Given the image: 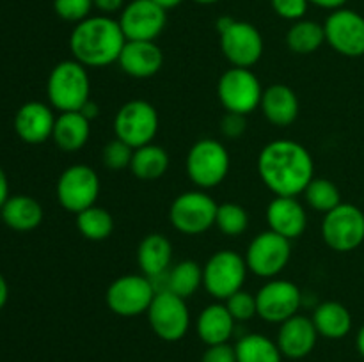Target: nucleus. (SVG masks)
<instances>
[{
	"label": "nucleus",
	"instance_id": "nucleus-1",
	"mask_svg": "<svg viewBox=\"0 0 364 362\" xmlns=\"http://www.w3.org/2000/svg\"><path fill=\"white\" fill-rule=\"evenodd\" d=\"M258 174L274 195L297 197L315 177V162L302 144L279 138L259 151Z\"/></svg>",
	"mask_w": 364,
	"mask_h": 362
},
{
	"label": "nucleus",
	"instance_id": "nucleus-2",
	"mask_svg": "<svg viewBox=\"0 0 364 362\" xmlns=\"http://www.w3.org/2000/svg\"><path fill=\"white\" fill-rule=\"evenodd\" d=\"M127 38L119 21L107 14L89 16L75 25L70 35V50L73 59L85 67H105L117 62Z\"/></svg>",
	"mask_w": 364,
	"mask_h": 362
},
{
	"label": "nucleus",
	"instance_id": "nucleus-3",
	"mask_svg": "<svg viewBox=\"0 0 364 362\" xmlns=\"http://www.w3.org/2000/svg\"><path fill=\"white\" fill-rule=\"evenodd\" d=\"M50 106L59 112H78L91 99L87 67L78 60H63L52 67L46 80Z\"/></svg>",
	"mask_w": 364,
	"mask_h": 362
},
{
	"label": "nucleus",
	"instance_id": "nucleus-4",
	"mask_svg": "<svg viewBox=\"0 0 364 362\" xmlns=\"http://www.w3.org/2000/svg\"><path fill=\"white\" fill-rule=\"evenodd\" d=\"M220 52L235 67H252L263 55V38L249 21L220 16L217 20Z\"/></svg>",
	"mask_w": 364,
	"mask_h": 362
},
{
	"label": "nucleus",
	"instance_id": "nucleus-5",
	"mask_svg": "<svg viewBox=\"0 0 364 362\" xmlns=\"http://www.w3.org/2000/svg\"><path fill=\"white\" fill-rule=\"evenodd\" d=\"M230 153L226 146L215 138H201L187 155V176L199 190L215 188L230 172Z\"/></svg>",
	"mask_w": 364,
	"mask_h": 362
},
{
	"label": "nucleus",
	"instance_id": "nucleus-6",
	"mask_svg": "<svg viewBox=\"0 0 364 362\" xmlns=\"http://www.w3.org/2000/svg\"><path fill=\"white\" fill-rule=\"evenodd\" d=\"M247 263L238 252L224 248L217 251L203 266V286L215 300H226L244 287Z\"/></svg>",
	"mask_w": 364,
	"mask_h": 362
},
{
	"label": "nucleus",
	"instance_id": "nucleus-7",
	"mask_svg": "<svg viewBox=\"0 0 364 362\" xmlns=\"http://www.w3.org/2000/svg\"><path fill=\"white\" fill-rule=\"evenodd\" d=\"M156 290L144 273H128L114 279L105 291L107 307L117 316L134 318L148 312Z\"/></svg>",
	"mask_w": 364,
	"mask_h": 362
},
{
	"label": "nucleus",
	"instance_id": "nucleus-8",
	"mask_svg": "<svg viewBox=\"0 0 364 362\" xmlns=\"http://www.w3.org/2000/svg\"><path fill=\"white\" fill-rule=\"evenodd\" d=\"M263 87L251 67H235L224 71L217 84V96L226 112L249 116L262 102Z\"/></svg>",
	"mask_w": 364,
	"mask_h": 362
},
{
	"label": "nucleus",
	"instance_id": "nucleus-9",
	"mask_svg": "<svg viewBox=\"0 0 364 362\" xmlns=\"http://www.w3.org/2000/svg\"><path fill=\"white\" fill-rule=\"evenodd\" d=\"M159 112L146 99H130L117 110L114 119V133L116 138L123 141L130 148L137 149L141 146L151 144L159 133Z\"/></svg>",
	"mask_w": 364,
	"mask_h": 362
},
{
	"label": "nucleus",
	"instance_id": "nucleus-10",
	"mask_svg": "<svg viewBox=\"0 0 364 362\" xmlns=\"http://www.w3.org/2000/svg\"><path fill=\"white\" fill-rule=\"evenodd\" d=\"M217 204L205 190H188L178 195L169 208V220L180 233L194 236L215 226Z\"/></svg>",
	"mask_w": 364,
	"mask_h": 362
},
{
	"label": "nucleus",
	"instance_id": "nucleus-11",
	"mask_svg": "<svg viewBox=\"0 0 364 362\" xmlns=\"http://www.w3.org/2000/svg\"><path fill=\"white\" fill-rule=\"evenodd\" d=\"M146 314H148L151 330L162 341L176 343L187 336L188 327H191L187 300L171 293L169 290L156 291Z\"/></svg>",
	"mask_w": 364,
	"mask_h": 362
},
{
	"label": "nucleus",
	"instance_id": "nucleus-12",
	"mask_svg": "<svg viewBox=\"0 0 364 362\" xmlns=\"http://www.w3.org/2000/svg\"><path fill=\"white\" fill-rule=\"evenodd\" d=\"M100 188L102 187H100L98 172L91 165L75 163L63 170L59 176L55 187L57 201L66 212L77 215L96 204Z\"/></svg>",
	"mask_w": 364,
	"mask_h": 362
},
{
	"label": "nucleus",
	"instance_id": "nucleus-13",
	"mask_svg": "<svg viewBox=\"0 0 364 362\" xmlns=\"http://www.w3.org/2000/svg\"><path fill=\"white\" fill-rule=\"evenodd\" d=\"M322 238L336 252L355 251L364 241V213L350 202H341L323 215Z\"/></svg>",
	"mask_w": 364,
	"mask_h": 362
},
{
	"label": "nucleus",
	"instance_id": "nucleus-14",
	"mask_svg": "<svg viewBox=\"0 0 364 362\" xmlns=\"http://www.w3.org/2000/svg\"><path fill=\"white\" fill-rule=\"evenodd\" d=\"M291 256V240L267 229L249 243L245 263L249 272L263 279H274L287 268Z\"/></svg>",
	"mask_w": 364,
	"mask_h": 362
},
{
	"label": "nucleus",
	"instance_id": "nucleus-15",
	"mask_svg": "<svg viewBox=\"0 0 364 362\" xmlns=\"http://www.w3.org/2000/svg\"><path fill=\"white\" fill-rule=\"evenodd\" d=\"M302 293L291 280L269 279L256 293L258 316L269 323H283L301 309Z\"/></svg>",
	"mask_w": 364,
	"mask_h": 362
},
{
	"label": "nucleus",
	"instance_id": "nucleus-16",
	"mask_svg": "<svg viewBox=\"0 0 364 362\" xmlns=\"http://www.w3.org/2000/svg\"><path fill=\"white\" fill-rule=\"evenodd\" d=\"M127 41H155L167 23V11L153 0H132L119 14Z\"/></svg>",
	"mask_w": 364,
	"mask_h": 362
},
{
	"label": "nucleus",
	"instance_id": "nucleus-17",
	"mask_svg": "<svg viewBox=\"0 0 364 362\" xmlns=\"http://www.w3.org/2000/svg\"><path fill=\"white\" fill-rule=\"evenodd\" d=\"M326 43L343 57L364 55V16L352 9L333 11L323 23Z\"/></svg>",
	"mask_w": 364,
	"mask_h": 362
},
{
	"label": "nucleus",
	"instance_id": "nucleus-18",
	"mask_svg": "<svg viewBox=\"0 0 364 362\" xmlns=\"http://www.w3.org/2000/svg\"><path fill=\"white\" fill-rule=\"evenodd\" d=\"M318 332L311 318L304 314H295L281 323L279 332H277V346L281 353L287 358H304L315 350Z\"/></svg>",
	"mask_w": 364,
	"mask_h": 362
},
{
	"label": "nucleus",
	"instance_id": "nucleus-19",
	"mask_svg": "<svg viewBox=\"0 0 364 362\" xmlns=\"http://www.w3.org/2000/svg\"><path fill=\"white\" fill-rule=\"evenodd\" d=\"M55 119L50 105L41 102H27L14 116V131L27 144H43L52 138Z\"/></svg>",
	"mask_w": 364,
	"mask_h": 362
},
{
	"label": "nucleus",
	"instance_id": "nucleus-20",
	"mask_svg": "<svg viewBox=\"0 0 364 362\" xmlns=\"http://www.w3.org/2000/svg\"><path fill=\"white\" fill-rule=\"evenodd\" d=\"M117 64L128 77L149 78L162 70L164 53L155 41H127Z\"/></svg>",
	"mask_w": 364,
	"mask_h": 362
},
{
	"label": "nucleus",
	"instance_id": "nucleus-21",
	"mask_svg": "<svg viewBox=\"0 0 364 362\" xmlns=\"http://www.w3.org/2000/svg\"><path fill=\"white\" fill-rule=\"evenodd\" d=\"M267 222L269 229L288 240L301 236L308 226V213L297 197H281L276 195L267 206Z\"/></svg>",
	"mask_w": 364,
	"mask_h": 362
},
{
	"label": "nucleus",
	"instance_id": "nucleus-22",
	"mask_svg": "<svg viewBox=\"0 0 364 362\" xmlns=\"http://www.w3.org/2000/svg\"><path fill=\"white\" fill-rule=\"evenodd\" d=\"M259 109L270 124L287 128L299 117V98L294 89L288 85L274 84L263 89Z\"/></svg>",
	"mask_w": 364,
	"mask_h": 362
},
{
	"label": "nucleus",
	"instance_id": "nucleus-23",
	"mask_svg": "<svg viewBox=\"0 0 364 362\" xmlns=\"http://www.w3.org/2000/svg\"><path fill=\"white\" fill-rule=\"evenodd\" d=\"M173 261V245L166 234L149 233L137 247V263L141 272L149 279L164 277Z\"/></svg>",
	"mask_w": 364,
	"mask_h": 362
},
{
	"label": "nucleus",
	"instance_id": "nucleus-24",
	"mask_svg": "<svg viewBox=\"0 0 364 362\" xmlns=\"http://www.w3.org/2000/svg\"><path fill=\"white\" fill-rule=\"evenodd\" d=\"M91 135V121L78 112H60L53 126L52 141L60 151L73 153L84 148Z\"/></svg>",
	"mask_w": 364,
	"mask_h": 362
},
{
	"label": "nucleus",
	"instance_id": "nucleus-25",
	"mask_svg": "<svg viewBox=\"0 0 364 362\" xmlns=\"http://www.w3.org/2000/svg\"><path fill=\"white\" fill-rule=\"evenodd\" d=\"M0 216L7 227L27 233L39 227V224L43 222V206L31 195H9V199L0 208Z\"/></svg>",
	"mask_w": 364,
	"mask_h": 362
},
{
	"label": "nucleus",
	"instance_id": "nucleus-26",
	"mask_svg": "<svg viewBox=\"0 0 364 362\" xmlns=\"http://www.w3.org/2000/svg\"><path fill=\"white\" fill-rule=\"evenodd\" d=\"M235 330V318L228 311L226 304H210L198 318V336L208 346L224 344L230 341Z\"/></svg>",
	"mask_w": 364,
	"mask_h": 362
},
{
	"label": "nucleus",
	"instance_id": "nucleus-27",
	"mask_svg": "<svg viewBox=\"0 0 364 362\" xmlns=\"http://www.w3.org/2000/svg\"><path fill=\"white\" fill-rule=\"evenodd\" d=\"M311 319L318 336L327 339H343L352 330L350 311L336 300H327L316 305Z\"/></svg>",
	"mask_w": 364,
	"mask_h": 362
},
{
	"label": "nucleus",
	"instance_id": "nucleus-28",
	"mask_svg": "<svg viewBox=\"0 0 364 362\" xmlns=\"http://www.w3.org/2000/svg\"><path fill=\"white\" fill-rule=\"evenodd\" d=\"M159 279L162 280L160 291L169 290L171 293L187 300L203 286V266L192 259H183V261L176 263L173 268L167 270L166 275L159 277Z\"/></svg>",
	"mask_w": 364,
	"mask_h": 362
},
{
	"label": "nucleus",
	"instance_id": "nucleus-29",
	"mask_svg": "<svg viewBox=\"0 0 364 362\" xmlns=\"http://www.w3.org/2000/svg\"><path fill=\"white\" fill-rule=\"evenodd\" d=\"M169 169V155L159 144H146L134 149L130 170L137 180L155 181L162 177Z\"/></svg>",
	"mask_w": 364,
	"mask_h": 362
},
{
	"label": "nucleus",
	"instance_id": "nucleus-30",
	"mask_svg": "<svg viewBox=\"0 0 364 362\" xmlns=\"http://www.w3.org/2000/svg\"><path fill=\"white\" fill-rule=\"evenodd\" d=\"M326 43V31L323 25L313 20L294 21L287 32V46L290 52L297 55H309L315 53Z\"/></svg>",
	"mask_w": 364,
	"mask_h": 362
},
{
	"label": "nucleus",
	"instance_id": "nucleus-31",
	"mask_svg": "<svg viewBox=\"0 0 364 362\" xmlns=\"http://www.w3.org/2000/svg\"><path fill=\"white\" fill-rule=\"evenodd\" d=\"M237 362H281L283 353L276 341L263 334H247L235 346Z\"/></svg>",
	"mask_w": 364,
	"mask_h": 362
},
{
	"label": "nucleus",
	"instance_id": "nucleus-32",
	"mask_svg": "<svg viewBox=\"0 0 364 362\" xmlns=\"http://www.w3.org/2000/svg\"><path fill=\"white\" fill-rule=\"evenodd\" d=\"M77 229L91 241H103L112 234L114 216L102 206H91L77 213Z\"/></svg>",
	"mask_w": 364,
	"mask_h": 362
},
{
	"label": "nucleus",
	"instance_id": "nucleus-33",
	"mask_svg": "<svg viewBox=\"0 0 364 362\" xmlns=\"http://www.w3.org/2000/svg\"><path fill=\"white\" fill-rule=\"evenodd\" d=\"M306 197V202L318 213H329L331 209L341 204L340 188L327 177H313L306 190L302 192Z\"/></svg>",
	"mask_w": 364,
	"mask_h": 362
},
{
	"label": "nucleus",
	"instance_id": "nucleus-34",
	"mask_svg": "<svg viewBox=\"0 0 364 362\" xmlns=\"http://www.w3.org/2000/svg\"><path fill=\"white\" fill-rule=\"evenodd\" d=\"M215 227L226 236H240L249 227V215L238 202H223L217 208Z\"/></svg>",
	"mask_w": 364,
	"mask_h": 362
},
{
	"label": "nucleus",
	"instance_id": "nucleus-35",
	"mask_svg": "<svg viewBox=\"0 0 364 362\" xmlns=\"http://www.w3.org/2000/svg\"><path fill=\"white\" fill-rule=\"evenodd\" d=\"M132 156H134V148L124 144L119 138H114V141L107 142L105 148H103L102 162L109 170L119 172V170H124L127 167L130 169Z\"/></svg>",
	"mask_w": 364,
	"mask_h": 362
},
{
	"label": "nucleus",
	"instance_id": "nucleus-36",
	"mask_svg": "<svg viewBox=\"0 0 364 362\" xmlns=\"http://www.w3.org/2000/svg\"><path fill=\"white\" fill-rule=\"evenodd\" d=\"M224 304H226L228 311L231 312L235 322H249V319L258 314V309H256V295L249 293L245 290L233 293L230 298L224 300Z\"/></svg>",
	"mask_w": 364,
	"mask_h": 362
},
{
	"label": "nucleus",
	"instance_id": "nucleus-37",
	"mask_svg": "<svg viewBox=\"0 0 364 362\" xmlns=\"http://www.w3.org/2000/svg\"><path fill=\"white\" fill-rule=\"evenodd\" d=\"M92 7V0H53V11L57 16L71 23H80L89 18Z\"/></svg>",
	"mask_w": 364,
	"mask_h": 362
},
{
	"label": "nucleus",
	"instance_id": "nucleus-38",
	"mask_svg": "<svg viewBox=\"0 0 364 362\" xmlns=\"http://www.w3.org/2000/svg\"><path fill=\"white\" fill-rule=\"evenodd\" d=\"M272 9L277 16L290 21H299L308 13V0H270Z\"/></svg>",
	"mask_w": 364,
	"mask_h": 362
},
{
	"label": "nucleus",
	"instance_id": "nucleus-39",
	"mask_svg": "<svg viewBox=\"0 0 364 362\" xmlns=\"http://www.w3.org/2000/svg\"><path fill=\"white\" fill-rule=\"evenodd\" d=\"M247 123H245V116L235 112H226L220 119V133L226 138H238L244 135Z\"/></svg>",
	"mask_w": 364,
	"mask_h": 362
},
{
	"label": "nucleus",
	"instance_id": "nucleus-40",
	"mask_svg": "<svg viewBox=\"0 0 364 362\" xmlns=\"http://www.w3.org/2000/svg\"><path fill=\"white\" fill-rule=\"evenodd\" d=\"M201 362H237V351L235 346H230L228 343L213 344L206 348Z\"/></svg>",
	"mask_w": 364,
	"mask_h": 362
},
{
	"label": "nucleus",
	"instance_id": "nucleus-41",
	"mask_svg": "<svg viewBox=\"0 0 364 362\" xmlns=\"http://www.w3.org/2000/svg\"><path fill=\"white\" fill-rule=\"evenodd\" d=\"M92 6L102 14L109 16V14L117 13V11H123L127 4H124V0H92Z\"/></svg>",
	"mask_w": 364,
	"mask_h": 362
},
{
	"label": "nucleus",
	"instance_id": "nucleus-42",
	"mask_svg": "<svg viewBox=\"0 0 364 362\" xmlns=\"http://www.w3.org/2000/svg\"><path fill=\"white\" fill-rule=\"evenodd\" d=\"M309 4L316 7H322V9H329V11H336L341 9L348 0H308Z\"/></svg>",
	"mask_w": 364,
	"mask_h": 362
},
{
	"label": "nucleus",
	"instance_id": "nucleus-43",
	"mask_svg": "<svg viewBox=\"0 0 364 362\" xmlns=\"http://www.w3.org/2000/svg\"><path fill=\"white\" fill-rule=\"evenodd\" d=\"M7 199H9V181H7L6 170L0 167V208H2Z\"/></svg>",
	"mask_w": 364,
	"mask_h": 362
},
{
	"label": "nucleus",
	"instance_id": "nucleus-44",
	"mask_svg": "<svg viewBox=\"0 0 364 362\" xmlns=\"http://www.w3.org/2000/svg\"><path fill=\"white\" fill-rule=\"evenodd\" d=\"M7 300H9V286H7L6 277L0 273V309L6 307Z\"/></svg>",
	"mask_w": 364,
	"mask_h": 362
},
{
	"label": "nucleus",
	"instance_id": "nucleus-45",
	"mask_svg": "<svg viewBox=\"0 0 364 362\" xmlns=\"http://www.w3.org/2000/svg\"><path fill=\"white\" fill-rule=\"evenodd\" d=\"M80 112L84 114V116L87 117L89 121H92V119H95V117L98 116V114H100V109H98V105H96L95 102H91V99H89V102L85 103L84 106H82Z\"/></svg>",
	"mask_w": 364,
	"mask_h": 362
},
{
	"label": "nucleus",
	"instance_id": "nucleus-46",
	"mask_svg": "<svg viewBox=\"0 0 364 362\" xmlns=\"http://www.w3.org/2000/svg\"><path fill=\"white\" fill-rule=\"evenodd\" d=\"M153 2L159 4V6L164 7V9H166V11H169V9H174V7L180 6V4L183 2V0H153Z\"/></svg>",
	"mask_w": 364,
	"mask_h": 362
},
{
	"label": "nucleus",
	"instance_id": "nucleus-47",
	"mask_svg": "<svg viewBox=\"0 0 364 362\" xmlns=\"http://www.w3.org/2000/svg\"><path fill=\"white\" fill-rule=\"evenodd\" d=\"M355 344H358L359 353H361L363 357H364V325L361 327V329H359L358 337H355Z\"/></svg>",
	"mask_w": 364,
	"mask_h": 362
},
{
	"label": "nucleus",
	"instance_id": "nucleus-48",
	"mask_svg": "<svg viewBox=\"0 0 364 362\" xmlns=\"http://www.w3.org/2000/svg\"><path fill=\"white\" fill-rule=\"evenodd\" d=\"M196 4H201V6H210V4H215L219 2V0H194Z\"/></svg>",
	"mask_w": 364,
	"mask_h": 362
}]
</instances>
